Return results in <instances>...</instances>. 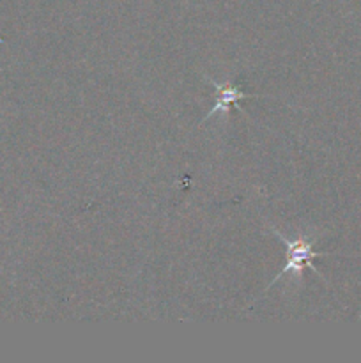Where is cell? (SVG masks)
<instances>
[{
  "label": "cell",
  "mask_w": 361,
  "mask_h": 363,
  "mask_svg": "<svg viewBox=\"0 0 361 363\" xmlns=\"http://www.w3.org/2000/svg\"><path fill=\"white\" fill-rule=\"evenodd\" d=\"M269 230H271V233L275 234V236L278 238V240L282 241L283 245H285L287 254H285V266H283V268L280 269L278 275H276L275 279L271 280V284H269V286L265 287V291H268L269 287L273 286V284L278 282V280L282 279V277H285L287 273H294V275L301 277V272H303V269H306V268L311 269V272H314L315 275L319 277V279H322L326 282L324 275H322V273L319 272V269L314 266V259L328 257V255H331V254H328V252H315L314 250L315 241L304 240V238H297V240H289V238H285L282 233H280V230L273 229V227Z\"/></svg>",
  "instance_id": "6da1fadb"
},
{
  "label": "cell",
  "mask_w": 361,
  "mask_h": 363,
  "mask_svg": "<svg viewBox=\"0 0 361 363\" xmlns=\"http://www.w3.org/2000/svg\"><path fill=\"white\" fill-rule=\"evenodd\" d=\"M207 84H211L216 89V103L211 110L207 112V116L202 119V123L209 119V117L216 116V113H227L230 110V106L237 105L241 99H253V98H268V96L260 94H246V92L241 91L237 85L234 84H219V82L212 80V78L205 77Z\"/></svg>",
  "instance_id": "7a4b0ae2"
}]
</instances>
